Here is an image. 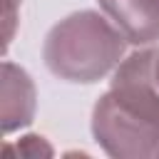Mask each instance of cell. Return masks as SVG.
Listing matches in <instances>:
<instances>
[{
    "instance_id": "5",
    "label": "cell",
    "mask_w": 159,
    "mask_h": 159,
    "mask_svg": "<svg viewBox=\"0 0 159 159\" xmlns=\"http://www.w3.org/2000/svg\"><path fill=\"white\" fill-rule=\"evenodd\" d=\"M20 154H30V157H37V154H52V149L47 144H42V137H22V144H17Z\"/></svg>"
},
{
    "instance_id": "3",
    "label": "cell",
    "mask_w": 159,
    "mask_h": 159,
    "mask_svg": "<svg viewBox=\"0 0 159 159\" xmlns=\"http://www.w3.org/2000/svg\"><path fill=\"white\" fill-rule=\"evenodd\" d=\"M99 7L132 45L159 40V0H99Z\"/></svg>"
},
{
    "instance_id": "2",
    "label": "cell",
    "mask_w": 159,
    "mask_h": 159,
    "mask_svg": "<svg viewBox=\"0 0 159 159\" xmlns=\"http://www.w3.org/2000/svg\"><path fill=\"white\" fill-rule=\"evenodd\" d=\"M127 42L129 40L109 17L82 10L60 20L47 32L42 57L55 77L92 84L122 62Z\"/></svg>"
},
{
    "instance_id": "6",
    "label": "cell",
    "mask_w": 159,
    "mask_h": 159,
    "mask_svg": "<svg viewBox=\"0 0 159 159\" xmlns=\"http://www.w3.org/2000/svg\"><path fill=\"white\" fill-rule=\"evenodd\" d=\"M20 0H7V12H5V20H7V27H5V45L10 42V37H12V25H15V12H12V7L17 5Z\"/></svg>"
},
{
    "instance_id": "7",
    "label": "cell",
    "mask_w": 159,
    "mask_h": 159,
    "mask_svg": "<svg viewBox=\"0 0 159 159\" xmlns=\"http://www.w3.org/2000/svg\"><path fill=\"white\" fill-rule=\"evenodd\" d=\"M154 70H157V82H159V50H157V62H154Z\"/></svg>"
},
{
    "instance_id": "4",
    "label": "cell",
    "mask_w": 159,
    "mask_h": 159,
    "mask_svg": "<svg viewBox=\"0 0 159 159\" xmlns=\"http://www.w3.org/2000/svg\"><path fill=\"white\" fill-rule=\"evenodd\" d=\"M2 132L10 134L25 124L32 122L35 117V84L30 80V75L12 65V62H2Z\"/></svg>"
},
{
    "instance_id": "1",
    "label": "cell",
    "mask_w": 159,
    "mask_h": 159,
    "mask_svg": "<svg viewBox=\"0 0 159 159\" xmlns=\"http://www.w3.org/2000/svg\"><path fill=\"white\" fill-rule=\"evenodd\" d=\"M157 50H139L117 65L112 87L92 112V134L109 157H159Z\"/></svg>"
}]
</instances>
